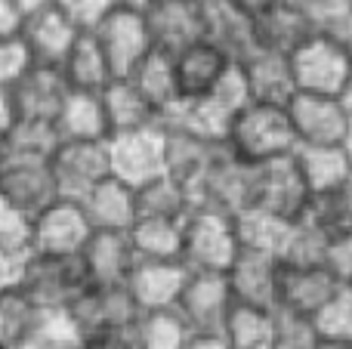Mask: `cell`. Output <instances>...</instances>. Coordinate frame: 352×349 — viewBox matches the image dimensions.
<instances>
[{
    "mask_svg": "<svg viewBox=\"0 0 352 349\" xmlns=\"http://www.w3.org/2000/svg\"><path fill=\"white\" fill-rule=\"evenodd\" d=\"M78 257L93 288H124L136 266L127 232H93Z\"/></svg>",
    "mask_w": 352,
    "mask_h": 349,
    "instance_id": "obj_19",
    "label": "cell"
},
{
    "mask_svg": "<svg viewBox=\"0 0 352 349\" xmlns=\"http://www.w3.org/2000/svg\"><path fill=\"white\" fill-rule=\"evenodd\" d=\"M324 269L337 278V284H352V229L331 238Z\"/></svg>",
    "mask_w": 352,
    "mask_h": 349,
    "instance_id": "obj_50",
    "label": "cell"
},
{
    "mask_svg": "<svg viewBox=\"0 0 352 349\" xmlns=\"http://www.w3.org/2000/svg\"><path fill=\"white\" fill-rule=\"evenodd\" d=\"M232 303L254 309H275V288H278V260L254 251H238L235 263L226 272Z\"/></svg>",
    "mask_w": 352,
    "mask_h": 349,
    "instance_id": "obj_21",
    "label": "cell"
},
{
    "mask_svg": "<svg viewBox=\"0 0 352 349\" xmlns=\"http://www.w3.org/2000/svg\"><path fill=\"white\" fill-rule=\"evenodd\" d=\"M90 34H93V41H96L99 53H102L105 65H109L115 80L127 78V74L140 65L142 56L152 49L142 12L124 10V6H115Z\"/></svg>",
    "mask_w": 352,
    "mask_h": 349,
    "instance_id": "obj_8",
    "label": "cell"
},
{
    "mask_svg": "<svg viewBox=\"0 0 352 349\" xmlns=\"http://www.w3.org/2000/svg\"><path fill=\"white\" fill-rule=\"evenodd\" d=\"M50 6H56L78 31H93L115 10V0H50Z\"/></svg>",
    "mask_w": 352,
    "mask_h": 349,
    "instance_id": "obj_47",
    "label": "cell"
},
{
    "mask_svg": "<svg viewBox=\"0 0 352 349\" xmlns=\"http://www.w3.org/2000/svg\"><path fill=\"white\" fill-rule=\"evenodd\" d=\"M102 102V115H105V127L109 136H121V133H136L146 127H158V111L133 90L127 78H118L99 93Z\"/></svg>",
    "mask_w": 352,
    "mask_h": 349,
    "instance_id": "obj_28",
    "label": "cell"
},
{
    "mask_svg": "<svg viewBox=\"0 0 352 349\" xmlns=\"http://www.w3.org/2000/svg\"><path fill=\"white\" fill-rule=\"evenodd\" d=\"M0 201L22 210L34 220L47 204L56 201V185L50 177V161L0 158Z\"/></svg>",
    "mask_w": 352,
    "mask_h": 349,
    "instance_id": "obj_18",
    "label": "cell"
},
{
    "mask_svg": "<svg viewBox=\"0 0 352 349\" xmlns=\"http://www.w3.org/2000/svg\"><path fill=\"white\" fill-rule=\"evenodd\" d=\"M254 28H256V47L269 49V53H281V56H291L306 37L316 34L303 6L285 3V0L263 10L254 19Z\"/></svg>",
    "mask_w": 352,
    "mask_h": 349,
    "instance_id": "obj_26",
    "label": "cell"
},
{
    "mask_svg": "<svg viewBox=\"0 0 352 349\" xmlns=\"http://www.w3.org/2000/svg\"><path fill=\"white\" fill-rule=\"evenodd\" d=\"M93 235L78 201L56 198L31 220V254H53V257H78L80 247Z\"/></svg>",
    "mask_w": 352,
    "mask_h": 349,
    "instance_id": "obj_11",
    "label": "cell"
},
{
    "mask_svg": "<svg viewBox=\"0 0 352 349\" xmlns=\"http://www.w3.org/2000/svg\"><path fill=\"white\" fill-rule=\"evenodd\" d=\"M254 179H256V167L232 158L226 152V146H219V152L207 164L204 177L195 183L192 207L213 210V214L235 220L238 214L254 207Z\"/></svg>",
    "mask_w": 352,
    "mask_h": 349,
    "instance_id": "obj_4",
    "label": "cell"
},
{
    "mask_svg": "<svg viewBox=\"0 0 352 349\" xmlns=\"http://www.w3.org/2000/svg\"><path fill=\"white\" fill-rule=\"evenodd\" d=\"M343 152H346V158H349V164H352V127H349L346 139H343Z\"/></svg>",
    "mask_w": 352,
    "mask_h": 349,
    "instance_id": "obj_61",
    "label": "cell"
},
{
    "mask_svg": "<svg viewBox=\"0 0 352 349\" xmlns=\"http://www.w3.org/2000/svg\"><path fill=\"white\" fill-rule=\"evenodd\" d=\"M59 74L72 93H102L105 87L115 80L90 31H80L78 34L74 47L68 49V56L62 59Z\"/></svg>",
    "mask_w": 352,
    "mask_h": 349,
    "instance_id": "obj_32",
    "label": "cell"
},
{
    "mask_svg": "<svg viewBox=\"0 0 352 349\" xmlns=\"http://www.w3.org/2000/svg\"><path fill=\"white\" fill-rule=\"evenodd\" d=\"M188 269L182 263H152V260H136L133 272L127 278V294L133 297L140 313H161L173 309L176 297L182 291Z\"/></svg>",
    "mask_w": 352,
    "mask_h": 349,
    "instance_id": "obj_22",
    "label": "cell"
},
{
    "mask_svg": "<svg viewBox=\"0 0 352 349\" xmlns=\"http://www.w3.org/2000/svg\"><path fill=\"white\" fill-rule=\"evenodd\" d=\"M291 78L297 93H316V96H337L352 74V56L346 47L312 34L287 56Z\"/></svg>",
    "mask_w": 352,
    "mask_h": 349,
    "instance_id": "obj_5",
    "label": "cell"
},
{
    "mask_svg": "<svg viewBox=\"0 0 352 349\" xmlns=\"http://www.w3.org/2000/svg\"><path fill=\"white\" fill-rule=\"evenodd\" d=\"M78 349H136L130 331H96V334H84Z\"/></svg>",
    "mask_w": 352,
    "mask_h": 349,
    "instance_id": "obj_52",
    "label": "cell"
},
{
    "mask_svg": "<svg viewBox=\"0 0 352 349\" xmlns=\"http://www.w3.org/2000/svg\"><path fill=\"white\" fill-rule=\"evenodd\" d=\"M78 34L80 31L50 3L25 12L22 28H19V41L28 49L31 65H47V68L62 65V59H65L68 49L78 41Z\"/></svg>",
    "mask_w": 352,
    "mask_h": 349,
    "instance_id": "obj_16",
    "label": "cell"
},
{
    "mask_svg": "<svg viewBox=\"0 0 352 349\" xmlns=\"http://www.w3.org/2000/svg\"><path fill=\"white\" fill-rule=\"evenodd\" d=\"M337 102H340L343 115L349 117V127H352V74L346 78V84H343V90L337 93Z\"/></svg>",
    "mask_w": 352,
    "mask_h": 349,
    "instance_id": "obj_56",
    "label": "cell"
},
{
    "mask_svg": "<svg viewBox=\"0 0 352 349\" xmlns=\"http://www.w3.org/2000/svg\"><path fill=\"white\" fill-rule=\"evenodd\" d=\"M155 0H115V6H124V10H133V12H146Z\"/></svg>",
    "mask_w": 352,
    "mask_h": 349,
    "instance_id": "obj_58",
    "label": "cell"
},
{
    "mask_svg": "<svg viewBox=\"0 0 352 349\" xmlns=\"http://www.w3.org/2000/svg\"><path fill=\"white\" fill-rule=\"evenodd\" d=\"M130 245L136 251V260L152 263H179V223L164 220H136L130 226Z\"/></svg>",
    "mask_w": 352,
    "mask_h": 349,
    "instance_id": "obj_39",
    "label": "cell"
},
{
    "mask_svg": "<svg viewBox=\"0 0 352 349\" xmlns=\"http://www.w3.org/2000/svg\"><path fill=\"white\" fill-rule=\"evenodd\" d=\"M275 334V319L266 309L254 306H232L226 315V325L219 331V340L226 349H269Z\"/></svg>",
    "mask_w": 352,
    "mask_h": 349,
    "instance_id": "obj_36",
    "label": "cell"
},
{
    "mask_svg": "<svg viewBox=\"0 0 352 349\" xmlns=\"http://www.w3.org/2000/svg\"><path fill=\"white\" fill-rule=\"evenodd\" d=\"M109 173L130 189L152 183L164 173V130L146 127L136 133H121L105 139Z\"/></svg>",
    "mask_w": 352,
    "mask_h": 349,
    "instance_id": "obj_7",
    "label": "cell"
},
{
    "mask_svg": "<svg viewBox=\"0 0 352 349\" xmlns=\"http://www.w3.org/2000/svg\"><path fill=\"white\" fill-rule=\"evenodd\" d=\"M90 288L80 257H53V254H31L22 278V294L34 303L41 315L65 313L84 291Z\"/></svg>",
    "mask_w": 352,
    "mask_h": 349,
    "instance_id": "obj_3",
    "label": "cell"
},
{
    "mask_svg": "<svg viewBox=\"0 0 352 349\" xmlns=\"http://www.w3.org/2000/svg\"><path fill=\"white\" fill-rule=\"evenodd\" d=\"M223 146L232 158L244 161L250 167H260L269 161L291 158L297 139H294L285 105L250 102L232 117Z\"/></svg>",
    "mask_w": 352,
    "mask_h": 349,
    "instance_id": "obj_1",
    "label": "cell"
},
{
    "mask_svg": "<svg viewBox=\"0 0 352 349\" xmlns=\"http://www.w3.org/2000/svg\"><path fill=\"white\" fill-rule=\"evenodd\" d=\"M294 139L300 146H343L349 133V117L343 115L337 96L294 93L285 102Z\"/></svg>",
    "mask_w": 352,
    "mask_h": 349,
    "instance_id": "obj_10",
    "label": "cell"
},
{
    "mask_svg": "<svg viewBox=\"0 0 352 349\" xmlns=\"http://www.w3.org/2000/svg\"><path fill=\"white\" fill-rule=\"evenodd\" d=\"M232 306L235 303L223 272H188L173 303V313L192 337H219Z\"/></svg>",
    "mask_w": 352,
    "mask_h": 349,
    "instance_id": "obj_6",
    "label": "cell"
},
{
    "mask_svg": "<svg viewBox=\"0 0 352 349\" xmlns=\"http://www.w3.org/2000/svg\"><path fill=\"white\" fill-rule=\"evenodd\" d=\"M6 93H10V105L16 121L53 124L68 96V87L62 80L59 68L31 65Z\"/></svg>",
    "mask_w": 352,
    "mask_h": 349,
    "instance_id": "obj_17",
    "label": "cell"
},
{
    "mask_svg": "<svg viewBox=\"0 0 352 349\" xmlns=\"http://www.w3.org/2000/svg\"><path fill=\"white\" fill-rule=\"evenodd\" d=\"M272 319H275V334L269 349H312L318 344L316 322L297 319V315L287 313H272Z\"/></svg>",
    "mask_w": 352,
    "mask_h": 349,
    "instance_id": "obj_46",
    "label": "cell"
},
{
    "mask_svg": "<svg viewBox=\"0 0 352 349\" xmlns=\"http://www.w3.org/2000/svg\"><path fill=\"white\" fill-rule=\"evenodd\" d=\"M186 349H226V344L219 337H188Z\"/></svg>",
    "mask_w": 352,
    "mask_h": 349,
    "instance_id": "obj_57",
    "label": "cell"
},
{
    "mask_svg": "<svg viewBox=\"0 0 352 349\" xmlns=\"http://www.w3.org/2000/svg\"><path fill=\"white\" fill-rule=\"evenodd\" d=\"M195 3H207V0H195Z\"/></svg>",
    "mask_w": 352,
    "mask_h": 349,
    "instance_id": "obj_63",
    "label": "cell"
},
{
    "mask_svg": "<svg viewBox=\"0 0 352 349\" xmlns=\"http://www.w3.org/2000/svg\"><path fill=\"white\" fill-rule=\"evenodd\" d=\"M328 247H331V235L306 214L287 226V238L285 247H281L278 263L294 266V269H324Z\"/></svg>",
    "mask_w": 352,
    "mask_h": 349,
    "instance_id": "obj_34",
    "label": "cell"
},
{
    "mask_svg": "<svg viewBox=\"0 0 352 349\" xmlns=\"http://www.w3.org/2000/svg\"><path fill=\"white\" fill-rule=\"evenodd\" d=\"M28 68H31V56L19 37L0 41V90H10Z\"/></svg>",
    "mask_w": 352,
    "mask_h": 349,
    "instance_id": "obj_49",
    "label": "cell"
},
{
    "mask_svg": "<svg viewBox=\"0 0 352 349\" xmlns=\"http://www.w3.org/2000/svg\"><path fill=\"white\" fill-rule=\"evenodd\" d=\"M291 161L297 167L309 198H324L331 192H337L352 173V164L343 146H300L294 148Z\"/></svg>",
    "mask_w": 352,
    "mask_h": 349,
    "instance_id": "obj_25",
    "label": "cell"
},
{
    "mask_svg": "<svg viewBox=\"0 0 352 349\" xmlns=\"http://www.w3.org/2000/svg\"><path fill=\"white\" fill-rule=\"evenodd\" d=\"M287 226H291V223L250 207V210H244V214L235 216L238 247H241V251H254V254H266V257L278 260L281 247H285V238H287Z\"/></svg>",
    "mask_w": 352,
    "mask_h": 349,
    "instance_id": "obj_38",
    "label": "cell"
},
{
    "mask_svg": "<svg viewBox=\"0 0 352 349\" xmlns=\"http://www.w3.org/2000/svg\"><path fill=\"white\" fill-rule=\"evenodd\" d=\"M28 257L31 251H0V294L22 288Z\"/></svg>",
    "mask_w": 352,
    "mask_h": 349,
    "instance_id": "obj_51",
    "label": "cell"
},
{
    "mask_svg": "<svg viewBox=\"0 0 352 349\" xmlns=\"http://www.w3.org/2000/svg\"><path fill=\"white\" fill-rule=\"evenodd\" d=\"M316 331L322 340L352 346V284H340L337 288L334 300L316 319Z\"/></svg>",
    "mask_w": 352,
    "mask_h": 349,
    "instance_id": "obj_43",
    "label": "cell"
},
{
    "mask_svg": "<svg viewBox=\"0 0 352 349\" xmlns=\"http://www.w3.org/2000/svg\"><path fill=\"white\" fill-rule=\"evenodd\" d=\"M130 337L136 349H186L192 334L173 309H161V313H140L136 325L130 328Z\"/></svg>",
    "mask_w": 352,
    "mask_h": 349,
    "instance_id": "obj_40",
    "label": "cell"
},
{
    "mask_svg": "<svg viewBox=\"0 0 352 349\" xmlns=\"http://www.w3.org/2000/svg\"><path fill=\"white\" fill-rule=\"evenodd\" d=\"M226 3H232L235 10H241V12H248V16H260L263 10H269L272 3H278V0H226Z\"/></svg>",
    "mask_w": 352,
    "mask_h": 349,
    "instance_id": "obj_54",
    "label": "cell"
},
{
    "mask_svg": "<svg viewBox=\"0 0 352 349\" xmlns=\"http://www.w3.org/2000/svg\"><path fill=\"white\" fill-rule=\"evenodd\" d=\"M142 19L152 49L164 56H176L179 49L204 41V3L195 0H155Z\"/></svg>",
    "mask_w": 352,
    "mask_h": 349,
    "instance_id": "obj_13",
    "label": "cell"
},
{
    "mask_svg": "<svg viewBox=\"0 0 352 349\" xmlns=\"http://www.w3.org/2000/svg\"><path fill=\"white\" fill-rule=\"evenodd\" d=\"M59 146L53 124L41 121H12L10 130L0 136V158L16 161H50Z\"/></svg>",
    "mask_w": 352,
    "mask_h": 349,
    "instance_id": "obj_37",
    "label": "cell"
},
{
    "mask_svg": "<svg viewBox=\"0 0 352 349\" xmlns=\"http://www.w3.org/2000/svg\"><path fill=\"white\" fill-rule=\"evenodd\" d=\"M16 121V117H12V105H10V93L6 90H0V136L6 133V130H10V124Z\"/></svg>",
    "mask_w": 352,
    "mask_h": 349,
    "instance_id": "obj_55",
    "label": "cell"
},
{
    "mask_svg": "<svg viewBox=\"0 0 352 349\" xmlns=\"http://www.w3.org/2000/svg\"><path fill=\"white\" fill-rule=\"evenodd\" d=\"M65 319L78 328V334L96 331H130L140 319L133 297L127 288H87L72 306L65 309Z\"/></svg>",
    "mask_w": 352,
    "mask_h": 349,
    "instance_id": "obj_14",
    "label": "cell"
},
{
    "mask_svg": "<svg viewBox=\"0 0 352 349\" xmlns=\"http://www.w3.org/2000/svg\"><path fill=\"white\" fill-rule=\"evenodd\" d=\"M244 80L254 102L269 105H285L294 96V78H291V62L281 53H269V49H256L254 56L241 62Z\"/></svg>",
    "mask_w": 352,
    "mask_h": 349,
    "instance_id": "obj_29",
    "label": "cell"
},
{
    "mask_svg": "<svg viewBox=\"0 0 352 349\" xmlns=\"http://www.w3.org/2000/svg\"><path fill=\"white\" fill-rule=\"evenodd\" d=\"M229 124L232 117L210 96H204V99H179V102H173L161 115L158 127L195 136V139H204L210 146H223L226 133H229Z\"/></svg>",
    "mask_w": 352,
    "mask_h": 349,
    "instance_id": "obj_27",
    "label": "cell"
},
{
    "mask_svg": "<svg viewBox=\"0 0 352 349\" xmlns=\"http://www.w3.org/2000/svg\"><path fill=\"white\" fill-rule=\"evenodd\" d=\"M133 192H136V220L182 223L188 216V210H192V195L176 179L164 177V173Z\"/></svg>",
    "mask_w": 352,
    "mask_h": 349,
    "instance_id": "obj_33",
    "label": "cell"
},
{
    "mask_svg": "<svg viewBox=\"0 0 352 349\" xmlns=\"http://www.w3.org/2000/svg\"><path fill=\"white\" fill-rule=\"evenodd\" d=\"M41 313L22 291H3L0 294V346L19 349L34 334Z\"/></svg>",
    "mask_w": 352,
    "mask_h": 349,
    "instance_id": "obj_41",
    "label": "cell"
},
{
    "mask_svg": "<svg viewBox=\"0 0 352 349\" xmlns=\"http://www.w3.org/2000/svg\"><path fill=\"white\" fill-rule=\"evenodd\" d=\"M204 41L217 53H223L232 65H241L256 49L254 16L235 10L226 0H207L204 3Z\"/></svg>",
    "mask_w": 352,
    "mask_h": 349,
    "instance_id": "obj_20",
    "label": "cell"
},
{
    "mask_svg": "<svg viewBox=\"0 0 352 349\" xmlns=\"http://www.w3.org/2000/svg\"><path fill=\"white\" fill-rule=\"evenodd\" d=\"M50 177L56 185V198L80 204L93 185L111 177L105 142H59L50 155Z\"/></svg>",
    "mask_w": 352,
    "mask_h": 349,
    "instance_id": "obj_9",
    "label": "cell"
},
{
    "mask_svg": "<svg viewBox=\"0 0 352 349\" xmlns=\"http://www.w3.org/2000/svg\"><path fill=\"white\" fill-rule=\"evenodd\" d=\"M207 96H210L229 117H235L244 105L254 102V99H250V90H248V80H244L241 65H229V68H226V71L219 74L217 87H213Z\"/></svg>",
    "mask_w": 352,
    "mask_h": 349,
    "instance_id": "obj_45",
    "label": "cell"
},
{
    "mask_svg": "<svg viewBox=\"0 0 352 349\" xmlns=\"http://www.w3.org/2000/svg\"><path fill=\"white\" fill-rule=\"evenodd\" d=\"M303 10L316 34L352 49V0H309Z\"/></svg>",
    "mask_w": 352,
    "mask_h": 349,
    "instance_id": "obj_42",
    "label": "cell"
},
{
    "mask_svg": "<svg viewBox=\"0 0 352 349\" xmlns=\"http://www.w3.org/2000/svg\"><path fill=\"white\" fill-rule=\"evenodd\" d=\"M80 210L93 232H130L136 223V192L121 179L105 177L84 195Z\"/></svg>",
    "mask_w": 352,
    "mask_h": 349,
    "instance_id": "obj_23",
    "label": "cell"
},
{
    "mask_svg": "<svg viewBox=\"0 0 352 349\" xmlns=\"http://www.w3.org/2000/svg\"><path fill=\"white\" fill-rule=\"evenodd\" d=\"M229 65L232 62L223 53H217L207 41H198L192 47L179 49L176 56H170L176 99H204Z\"/></svg>",
    "mask_w": 352,
    "mask_h": 349,
    "instance_id": "obj_24",
    "label": "cell"
},
{
    "mask_svg": "<svg viewBox=\"0 0 352 349\" xmlns=\"http://www.w3.org/2000/svg\"><path fill=\"white\" fill-rule=\"evenodd\" d=\"M0 349H6V346H0Z\"/></svg>",
    "mask_w": 352,
    "mask_h": 349,
    "instance_id": "obj_64",
    "label": "cell"
},
{
    "mask_svg": "<svg viewBox=\"0 0 352 349\" xmlns=\"http://www.w3.org/2000/svg\"><path fill=\"white\" fill-rule=\"evenodd\" d=\"M127 80L133 84V90L158 111V121L176 99V84H173V68H170V56L158 53V49H148L140 59V65L127 74Z\"/></svg>",
    "mask_w": 352,
    "mask_h": 349,
    "instance_id": "obj_35",
    "label": "cell"
},
{
    "mask_svg": "<svg viewBox=\"0 0 352 349\" xmlns=\"http://www.w3.org/2000/svg\"><path fill=\"white\" fill-rule=\"evenodd\" d=\"M53 130L59 142H105L109 127H105L102 102L99 93H72L68 90L59 115L53 121Z\"/></svg>",
    "mask_w": 352,
    "mask_h": 349,
    "instance_id": "obj_30",
    "label": "cell"
},
{
    "mask_svg": "<svg viewBox=\"0 0 352 349\" xmlns=\"http://www.w3.org/2000/svg\"><path fill=\"white\" fill-rule=\"evenodd\" d=\"M312 349H352V346H346V344H334V340H322V337H318V344L312 346Z\"/></svg>",
    "mask_w": 352,
    "mask_h": 349,
    "instance_id": "obj_60",
    "label": "cell"
},
{
    "mask_svg": "<svg viewBox=\"0 0 352 349\" xmlns=\"http://www.w3.org/2000/svg\"><path fill=\"white\" fill-rule=\"evenodd\" d=\"M235 220L213 210L192 207L179 223V263L188 272H229L238 257Z\"/></svg>",
    "mask_w": 352,
    "mask_h": 349,
    "instance_id": "obj_2",
    "label": "cell"
},
{
    "mask_svg": "<svg viewBox=\"0 0 352 349\" xmlns=\"http://www.w3.org/2000/svg\"><path fill=\"white\" fill-rule=\"evenodd\" d=\"M16 3L22 6V12H31V10H37V6L50 3V0H16Z\"/></svg>",
    "mask_w": 352,
    "mask_h": 349,
    "instance_id": "obj_59",
    "label": "cell"
},
{
    "mask_svg": "<svg viewBox=\"0 0 352 349\" xmlns=\"http://www.w3.org/2000/svg\"><path fill=\"white\" fill-rule=\"evenodd\" d=\"M22 19H25V12L16 0H0V41H6V37H19Z\"/></svg>",
    "mask_w": 352,
    "mask_h": 349,
    "instance_id": "obj_53",
    "label": "cell"
},
{
    "mask_svg": "<svg viewBox=\"0 0 352 349\" xmlns=\"http://www.w3.org/2000/svg\"><path fill=\"white\" fill-rule=\"evenodd\" d=\"M337 278L328 269H294L278 263V288H275V309L297 319L316 322L337 294Z\"/></svg>",
    "mask_w": 352,
    "mask_h": 349,
    "instance_id": "obj_15",
    "label": "cell"
},
{
    "mask_svg": "<svg viewBox=\"0 0 352 349\" xmlns=\"http://www.w3.org/2000/svg\"><path fill=\"white\" fill-rule=\"evenodd\" d=\"M217 152L219 146H210V142L195 139V136H186V133H176V130H164V177L176 179L192 195L195 183L204 177L207 164L213 161Z\"/></svg>",
    "mask_w": 352,
    "mask_h": 349,
    "instance_id": "obj_31",
    "label": "cell"
},
{
    "mask_svg": "<svg viewBox=\"0 0 352 349\" xmlns=\"http://www.w3.org/2000/svg\"><path fill=\"white\" fill-rule=\"evenodd\" d=\"M285 3H297V6H306L309 0H285Z\"/></svg>",
    "mask_w": 352,
    "mask_h": 349,
    "instance_id": "obj_62",
    "label": "cell"
},
{
    "mask_svg": "<svg viewBox=\"0 0 352 349\" xmlns=\"http://www.w3.org/2000/svg\"><path fill=\"white\" fill-rule=\"evenodd\" d=\"M0 251H31V216L0 201Z\"/></svg>",
    "mask_w": 352,
    "mask_h": 349,
    "instance_id": "obj_48",
    "label": "cell"
},
{
    "mask_svg": "<svg viewBox=\"0 0 352 349\" xmlns=\"http://www.w3.org/2000/svg\"><path fill=\"white\" fill-rule=\"evenodd\" d=\"M309 204L312 198L291 158H278L256 167L254 210H263V214H272L285 223H294L300 216H306Z\"/></svg>",
    "mask_w": 352,
    "mask_h": 349,
    "instance_id": "obj_12",
    "label": "cell"
},
{
    "mask_svg": "<svg viewBox=\"0 0 352 349\" xmlns=\"http://www.w3.org/2000/svg\"><path fill=\"white\" fill-rule=\"evenodd\" d=\"M78 344H80V334L65 319V313H50V315H41L34 334L19 349H78Z\"/></svg>",
    "mask_w": 352,
    "mask_h": 349,
    "instance_id": "obj_44",
    "label": "cell"
}]
</instances>
